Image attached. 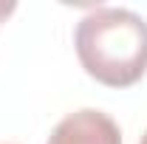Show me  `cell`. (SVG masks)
I'll list each match as a JSON object with an SVG mask.
<instances>
[{"label": "cell", "mask_w": 147, "mask_h": 144, "mask_svg": "<svg viewBox=\"0 0 147 144\" xmlns=\"http://www.w3.org/2000/svg\"><path fill=\"white\" fill-rule=\"evenodd\" d=\"M74 45L85 73L108 88H130L147 71V20L130 9H93L76 23Z\"/></svg>", "instance_id": "cell-1"}, {"label": "cell", "mask_w": 147, "mask_h": 144, "mask_svg": "<svg viewBox=\"0 0 147 144\" xmlns=\"http://www.w3.org/2000/svg\"><path fill=\"white\" fill-rule=\"evenodd\" d=\"M48 144H122V130L108 113L82 108L68 113L51 130Z\"/></svg>", "instance_id": "cell-2"}, {"label": "cell", "mask_w": 147, "mask_h": 144, "mask_svg": "<svg viewBox=\"0 0 147 144\" xmlns=\"http://www.w3.org/2000/svg\"><path fill=\"white\" fill-rule=\"evenodd\" d=\"M14 9H17V3H11V0L6 3V0H0V23H3V20L9 17V14H11Z\"/></svg>", "instance_id": "cell-3"}, {"label": "cell", "mask_w": 147, "mask_h": 144, "mask_svg": "<svg viewBox=\"0 0 147 144\" xmlns=\"http://www.w3.org/2000/svg\"><path fill=\"white\" fill-rule=\"evenodd\" d=\"M139 144H147V130H144V136H142V141H139Z\"/></svg>", "instance_id": "cell-4"}]
</instances>
